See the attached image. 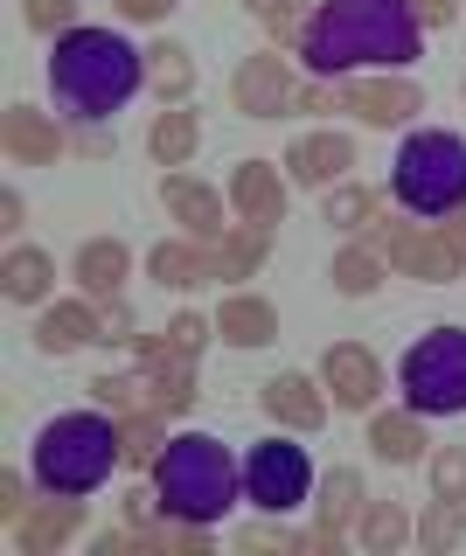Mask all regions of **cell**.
Segmentation results:
<instances>
[{
    "instance_id": "cell-1",
    "label": "cell",
    "mask_w": 466,
    "mask_h": 556,
    "mask_svg": "<svg viewBox=\"0 0 466 556\" xmlns=\"http://www.w3.org/2000/svg\"><path fill=\"white\" fill-rule=\"evenodd\" d=\"M425 42L411 0H320L300 35L306 77H362V70H404Z\"/></svg>"
},
{
    "instance_id": "cell-2",
    "label": "cell",
    "mask_w": 466,
    "mask_h": 556,
    "mask_svg": "<svg viewBox=\"0 0 466 556\" xmlns=\"http://www.w3.org/2000/svg\"><path fill=\"white\" fill-rule=\"evenodd\" d=\"M140 84H147V49H133L118 28L77 22L71 35L49 42V98L77 126H105L112 112H126Z\"/></svg>"
},
{
    "instance_id": "cell-3",
    "label": "cell",
    "mask_w": 466,
    "mask_h": 556,
    "mask_svg": "<svg viewBox=\"0 0 466 556\" xmlns=\"http://www.w3.org/2000/svg\"><path fill=\"white\" fill-rule=\"evenodd\" d=\"M153 494H161V515L216 529L244 494V459H230V445L210 431H175L153 459Z\"/></svg>"
},
{
    "instance_id": "cell-4",
    "label": "cell",
    "mask_w": 466,
    "mask_h": 556,
    "mask_svg": "<svg viewBox=\"0 0 466 556\" xmlns=\"http://www.w3.org/2000/svg\"><path fill=\"white\" fill-rule=\"evenodd\" d=\"M118 466H126L118 459V425L105 410H63L36 431V486L42 494H84L91 501Z\"/></svg>"
},
{
    "instance_id": "cell-5",
    "label": "cell",
    "mask_w": 466,
    "mask_h": 556,
    "mask_svg": "<svg viewBox=\"0 0 466 556\" xmlns=\"http://www.w3.org/2000/svg\"><path fill=\"white\" fill-rule=\"evenodd\" d=\"M390 202L418 223H445L466 202V139L445 126H418L390 161Z\"/></svg>"
},
{
    "instance_id": "cell-6",
    "label": "cell",
    "mask_w": 466,
    "mask_h": 556,
    "mask_svg": "<svg viewBox=\"0 0 466 556\" xmlns=\"http://www.w3.org/2000/svg\"><path fill=\"white\" fill-rule=\"evenodd\" d=\"M396 390L425 417H459L466 410V327L445 320L411 341V355L396 362Z\"/></svg>"
},
{
    "instance_id": "cell-7",
    "label": "cell",
    "mask_w": 466,
    "mask_h": 556,
    "mask_svg": "<svg viewBox=\"0 0 466 556\" xmlns=\"http://www.w3.org/2000/svg\"><path fill=\"white\" fill-rule=\"evenodd\" d=\"M314 480H320V466L306 459L300 431H286V425L244 452V501L265 515H292L300 501H314Z\"/></svg>"
},
{
    "instance_id": "cell-8",
    "label": "cell",
    "mask_w": 466,
    "mask_h": 556,
    "mask_svg": "<svg viewBox=\"0 0 466 556\" xmlns=\"http://www.w3.org/2000/svg\"><path fill=\"white\" fill-rule=\"evenodd\" d=\"M383 257H390V271H404V278H418V286H453V278L466 271V251L453 237L439 230V223H383Z\"/></svg>"
},
{
    "instance_id": "cell-9",
    "label": "cell",
    "mask_w": 466,
    "mask_h": 556,
    "mask_svg": "<svg viewBox=\"0 0 466 556\" xmlns=\"http://www.w3.org/2000/svg\"><path fill=\"white\" fill-rule=\"evenodd\" d=\"M133 355H140L147 410L175 417V410H188V404H196V362H202V355H188V348H175L167 334H147V341H133Z\"/></svg>"
},
{
    "instance_id": "cell-10",
    "label": "cell",
    "mask_w": 466,
    "mask_h": 556,
    "mask_svg": "<svg viewBox=\"0 0 466 556\" xmlns=\"http://www.w3.org/2000/svg\"><path fill=\"white\" fill-rule=\"evenodd\" d=\"M341 91H349V112L362 118V126H376V132H396V126H411V118L425 112V91L411 77H396V70L341 77Z\"/></svg>"
},
{
    "instance_id": "cell-11",
    "label": "cell",
    "mask_w": 466,
    "mask_h": 556,
    "mask_svg": "<svg viewBox=\"0 0 466 556\" xmlns=\"http://www.w3.org/2000/svg\"><path fill=\"white\" fill-rule=\"evenodd\" d=\"M292 98H300V84H292V70L279 49H257V56L237 63V77H230V104L244 118H286L292 112Z\"/></svg>"
},
{
    "instance_id": "cell-12",
    "label": "cell",
    "mask_w": 466,
    "mask_h": 556,
    "mask_svg": "<svg viewBox=\"0 0 466 556\" xmlns=\"http://www.w3.org/2000/svg\"><path fill=\"white\" fill-rule=\"evenodd\" d=\"M320 382H327V396H335L341 410H376V396H383V362L369 355L362 341H335L320 355Z\"/></svg>"
},
{
    "instance_id": "cell-13",
    "label": "cell",
    "mask_w": 466,
    "mask_h": 556,
    "mask_svg": "<svg viewBox=\"0 0 466 556\" xmlns=\"http://www.w3.org/2000/svg\"><path fill=\"white\" fill-rule=\"evenodd\" d=\"M257 404H265L272 425H286V431H320L327 425V410H335V396H327V382L320 376H306V369H279L257 390Z\"/></svg>"
},
{
    "instance_id": "cell-14",
    "label": "cell",
    "mask_w": 466,
    "mask_h": 556,
    "mask_svg": "<svg viewBox=\"0 0 466 556\" xmlns=\"http://www.w3.org/2000/svg\"><path fill=\"white\" fill-rule=\"evenodd\" d=\"M84 521H91V501H84V494H49L42 508H28L22 521H14V549L56 556V549H71L84 535Z\"/></svg>"
},
{
    "instance_id": "cell-15",
    "label": "cell",
    "mask_w": 466,
    "mask_h": 556,
    "mask_svg": "<svg viewBox=\"0 0 466 556\" xmlns=\"http://www.w3.org/2000/svg\"><path fill=\"white\" fill-rule=\"evenodd\" d=\"M223 195H230L237 223H251V230H279V223H286V181H279L272 161H237Z\"/></svg>"
},
{
    "instance_id": "cell-16",
    "label": "cell",
    "mask_w": 466,
    "mask_h": 556,
    "mask_svg": "<svg viewBox=\"0 0 466 556\" xmlns=\"http://www.w3.org/2000/svg\"><path fill=\"white\" fill-rule=\"evenodd\" d=\"M161 208H167V216H175V223H181V230L196 237V243H216L223 230H230V223H223L230 195H216L210 181H196V174H181V167L161 181Z\"/></svg>"
},
{
    "instance_id": "cell-17",
    "label": "cell",
    "mask_w": 466,
    "mask_h": 556,
    "mask_svg": "<svg viewBox=\"0 0 466 556\" xmlns=\"http://www.w3.org/2000/svg\"><path fill=\"white\" fill-rule=\"evenodd\" d=\"M300 188H335V181H349V167H355V139L349 132H300L286 147V161H279Z\"/></svg>"
},
{
    "instance_id": "cell-18",
    "label": "cell",
    "mask_w": 466,
    "mask_h": 556,
    "mask_svg": "<svg viewBox=\"0 0 466 556\" xmlns=\"http://www.w3.org/2000/svg\"><path fill=\"white\" fill-rule=\"evenodd\" d=\"M0 147H8L14 167H49L63 153V132H56L49 112H36V104H8V112H0Z\"/></svg>"
},
{
    "instance_id": "cell-19",
    "label": "cell",
    "mask_w": 466,
    "mask_h": 556,
    "mask_svg": "<svg viewBox=\"0 0 466 556\" xmlns=\"http://www.w3.org/2000/svg\"><path fill=\"white\" fill-rule=\"evenodd\" d=\"M77 292L84 300H118L126 292V278H133V251L118 237H91V243H77Z\"/></svg>"
},
{
    "instance_id": "cell-20",
    "label": "cell",
    "mask_w": 466,
    "mask_h": 556,
    "mask_svg": "<svg viewBox=\"0 0 466 556\" xmlns=\"http://www.w3.org/2000/svg\"><path fill=\"white\" fill-rule=\"evenodd\" d=\"M216 341H230V348H272V341H279V306H272L265 292H230V300L216 306Z\"/></svg>"
},
{
    "instance_id": "cell-21",
    "label": "cell",
    "mask_w": 466,
    "mask_h": 556,
    "mask_svg": "<svg viewBox=\"0 0 466 556\" xmlns=\"http://www.w3.org/2000/svg\"><path fill=\"white\" fill-rule=\"evenodd\" d=\"M147 278H161L167 292H196V286H216V257H210V243L175 237L147 251Z\"/></svg>"
},
{
    "instance_id": "cell-22",
    "label": "cell",
    "mask_w": 466,
    "mask_h": 556,
    "mask_svg": "<svg viewBox=\"0 0 466 556\" xmlns=\"http://www.w3.org/2000/svg\"><path fill=\"white\" fill-rule=\"evenodd\" d=\"M369 445H376V459L383 466H418L431 459V439H425V410H376L369 417Z\"/></svg>"
},
{
    "instance_id": "cell-23",
    "label": "cell",
    "mask_w": 466,
    "mask_h": 556,
    "mask_svg": "<svg viewBox=\"0 0 466 556\" xmlns=\"http://www.w3.org/2000/svg\"><path fill=\"white\" fill-rule=\"evenodd\" d=\"M84 341H98V300H56V306H42V320H36V348L42 355H77Z\"/></svg>"
},
{
    "instance_id": "cell-24",
    "label": "cell",
    "mask_w": 466,
    "mask_h": 556,
    "mask_svg": "<svg viewBox=\"0 0 466 556\" xmlns=\"http://www.w3.org/2000/svg\"><path fill=\"white\" fill-rule=\"evenodd\" d=\"M0 292H8L14 306H49V292H56V257H49L42 243H14L8 265H0Z\"/></svg>"
},
{
    "instance_id": "cell-25",
    "label": "cell",
    "mask_w": 466,
    "mask_h": 556,
    "mask_svg": "<svg viewBox=\"0 0 466 556\" xmlns=\"http://www.w3.org/2000/svg\"><path fill=\"white\" fill-rule=\"evenodd\" d=\"M411 529H418V515H411L404 501H369V508L349 521V535H355L362 556H396L411 543Z\"/></svg>"
},
{
    "instance_id": "cell-26",
    "label": "cell",
    "mask_w": 466,
    "mask_h": 556,
    "mask_svg": "<svg viewBox=\"0 0 466 556\" xmlns=\"http://www.w3.org/2000/svg\"><path fill=\"white\" fill-rule=\"evenodd\" d=\"M362 508H369V486H362L355 466H327V473L314 480V521L320 529H349Z\"/></svg>"
},
{
    "instance_id": "cell-27",
    "label": "cell",
    "mask_w": 466,
    "mask_h": 556,
    "mask_svg": "<svg viewBox=\"0 0 466 556\" xmlns=\"http://www.w3.org/2000/svg\"><path fill=\"white\" fill-rule=\"evenodd\" d=\"M320 216L335 223L341 237H369V230H383V195H376L369 181H335L327 202H320Z\"/></svg>"
},
{
    "instance_id": "cell-28",
    "label": "cell",
    "mask_w": 466,
    "mask_h": 556,
    "mask_svg": "<svg viewBox=\"0 0 466 556\" xmlns=\"http://www.w3.org/2000/svg\"><path fill=\"white\" fill-rule=\"evenodd\" d=\"M147 91L161 98V104H188V98H196V49L153 42L147 49Z\"/></svg>"
},
{
    "instance_id": "cell-29",
    "label": "cell",
    "mask_w": 466,
    "mask_h": 556,
    "mask_svg": "<svg viewBox=\"0 0 466 556\" xmlns=\"http://www.w3.org/2000/svg\"><path fill=\"white\" fill-rule=\"evenodd\" d=\"M210 257H216V286H237V278H251V271L272 257V230L237 223V230H223V237L210 243Z\"/></svg>"
},
{
    "instance_id": "cell-30",
    "label": "cell",
    "mask_w": 466,
    "mask_h": 556,
    "mask_svg": "<svg viewBox=\"0 0 466 556\" xmlns=\"http://www.w3.org/2000/svg\"><path fill=\"white\" fill-rule=\"evenodd\" d=\"M196 147H202V118L181 112V104H167V112L153 118V132H147V153L161 167H188V161H196Z\"/></svg>"
},
{
    "instance_id": "cell-31",
    "label": "cell",
    "mask_w": 466,
    "mask_h": 556,
    "mask_svg": "<svg viewBox=\"0 0 466 556\" xmlns=\"http://www.w3.org/2000/svg\"><path fill=\"white\" fill-rule=\"evenodd\" d=\"M383 278H390L383 251H369V243H355V237L335 251V292L341 300H369V292H383Z\"/></svg>"
},
{
    "instance_id": "cell-32",
    "label": "cell",
    "mask_w": 466,
    "mask_h": 556,
    "mask_svg": "<svg viewBox=\"0 0 466 556\" xmlns=\"http://www.w3.org/2000/svg\"><path fill=\"white\" fill-rule=\"evenodd\" d=\"M411 543H418V549H431V556L459 549V543H466V501H445V494H431V508H418V529H411Z\"/></svg>"
},
{
    "instance_id": "cell-33",
    "label": "cell",
    "mask_w": 466,
    "mask_h": 556,
    "mask_svg": "<svg viewBox=\"0 0 466 556\" xmlns=\"http://www.w3.org/2000/svg\"><path fill=\"white\" fill-rule=\"evenodd\" d=\"M161 410H147V404H133L126 417H118V459L133 466V473H140V466H153L161 459Z\"/></svg>"
},
{
    "instance_id": "cell-34",
    "label": "cell",
    "mask_w": 466,
    "mask_h": 556,
    "mask_svg": "<svg viewBox=\"0 0 466 556\" xmlns=\"http://www.w3.org/2000/svg\"><path fill=\"white\" fill-rule=\"evenodd\" d=\"M431 494L445 501H466V445H431Z\"/></svg>"
},
{
    "instance_id": "cell-35",
    "label": "cell",
    "mask_w": 466,
    "mask_h": 556,
    "mask_svg": "<svg viewBox=\"0 0 466 556\" xmlns=\"http://www.w3.org/2000/svg\"><path fill=\"white\" fill-rule=\"evenodd\" d=\"M98 341H105V348H133V341H140V320H133L126 300H98Z\"/></svg>"
},
{
    "instance_id": "cell-36",
    "label": "cell",
    "mask_w": 466,
    "mask_h": 556,
    "mask_svg": "<svg viewBox=\"0 0 466 556\" xmlns=\"http://www.w3.org/2000/svg\"><path fill=\"white\" fill-rule=\"evenodd\" d=\"M22 14H28V28L49 35V42L77 28V0H22Z\"/></svg>"
},
{
    "instance_id": "cell-37",
    "label": "cell",
    "mask_w": 466,
    "mask_h": 556,
    "mask_svg": "<svg viewBox=\"0 0 466 556\" xmlns=\"http://www.w3.org/2000/svg\"><path fill=\"white\" fill-rule=\"evenodd\" d=\"M306 0H272L265 8V28H272V42H286V49H300V35H306Z\"/></svg>"
},
{
    "instance_id": "cell-38",
    "label": "cell",
    "mask_w": 466,
    "mask_h": 556,
    "mask_svg": "<svg viewBox=\"0 0 466 556\" xmlns=\"http://www.w3.org/2000/svg\"><path fill=\"white\" fill-rule=\"evenodd\" d=\"M167 341L188 348V355H202V348L216 341V320H210V313H175V320H167Z\"/></svg>"
},
{
    "instance_id": "cell-39",
    "label": "cell",
    "mask_w": 466,
    "mask_h": 556,
    "mask_svg": "<svg viewBox=\"0 0 466 556\" xmlns=\"http://www.w3.org/2000/svg\"><path fill=\"white\" fill-rule=\"evenodd\" d=\"M91 390H98V404H105V410H133V404H147V382H140V376H98Z\"/></svg>"
},
{
    "instance_id": "cell-40",
    "label": "cell",
    "mask_w": 466,
    "mask_h": 556,
    "mask_svg": "<svg viewBox=\"0 0 466 556\" xmlns=\"http://www.w3.org/2000/svg\"><path fill=\"white\" fill-rule=\"evenodd\" d=\"M28 508H36V501H28V480L14 473V466H0V515H8V529H14Z\"/></svg>"
},
{
    "instance_id": "cell-41",
    "label": "cell",
    "mask_w": 466,
    "mask_h": 556,
    "mask_svg": "<svg viewBox=\"0 0 466 556\" xmlns=\"http://www.w3.org/2000/svg\"><path fill=\"white\" fill-rule=\"evenodd\" d=\"M237 543H244V549H306V535H286V529H272V521H265V529H244Z\"/></svg>"
},
{
    "instance_id": "cell-42",
    "label": "cell",
    "mask_w": 466,
    "mask_h": 556,
    "mask_svg": "<svg viewBox=\"0 0 466 556\" xmlns=\"http://www.w3.org/2000/svg\"><path fill=\"white\" fill-rule=\"evenodd\" d=\"M118 14H126V22H140V28H153V22H167V14H175V0H118Z\"/></svg>"
},
{
    "instance_id": "cell-43",
    "label": "cell",
    "mask_w": 466,
    "mask_h": 556,
    "mask_svg": "<svg viewBox=\"0 0 466 556\" xmlns=\"http://www.w3.org/2000/svg\"><path fill=\"white\" fill-rule=\"evenodd\" d=\"M22 223H28V202H22V188H0V230H22Z\"/></svg>"
},
{
    "instance_id": "cell-44",
    "label": "cell",
    "mask_w": 466,
    "mask_h": 556,
    "mask_svg": "<svg viewBox=\"0 0 466 556\" xmlns=\"http://www.w3.org/2000/svg\"><path fill=\"white\" fill-rule=\"evenodd\" d=\"M411 14H418L425 28H445V22L459 14V0H411Z\"/></svg>"
},
{
    "instance_id": "cell-45",
    "label": "cell",
    "mask_w": 466,
    "mask_h": 556,
    "mask_svg": "<svg viewBox=\"0 0 466 556\" xmlns=\"http://www.w3.org/2000/svg\"><path fill=\"white\" fill-rule=\"evenodd\" d=\"M77 153H91V161H105V153H112V139H105V132H98V126H91V132H84V126H77Z\"/></svg>"
},
{
    "instance_id": "cell-46",
    "label": "cell",
    "mask_w": 466,
    "mask_h": 556,
    "mask_svg": "<svg viewBox=\"0 0 466 556\" xmlns=\"http://www.w3.org/2000/svg\"><path fill=\"white\" fill-rule=\"evenodd\" d=\"M439 230H445V237H453V243H459V251H466V202H459V208H453V216H445V223H439Z\"/></svg>"
},
{
    "instance_id": "cell-47",
    "label": "cell",
    "mask_w": 466,
    "mask_h": 556,
    "mask_svg": "<svg viewBox=\"0 0 466 556\" xmlns=\"http://www.w3.org/2000/svg\"><path fill=\"white\" fill-rule=\"evenodd\" d=\"M244 8H251V14H265V8H272V0H244Z\"/></svg>"
},
{
    "instance_id": "cell-48",
    "label": "cell",
    "mask_w": 466,
    "mask_h": 556,
    "mask_svg": "<svg viewBox=\"0 0 466 556\" xmlns=\"http://www.w3.org/2000/svg\"><path fill=\"white\" fill-rule=\"evenodd\" d=\"M459 98H466V84H459Z\"/></svg>"
}]
</instances>
